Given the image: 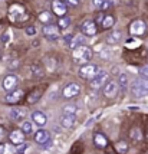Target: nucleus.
I'll use <instances>...</instances> for the list:
<instances>
[{
  "label": "nucleus",
  "instance_id": "nucleus-7",
  "mask_svg": "<svg viewBox=\"0 0 148 154\" xmlns=\"http://www.w3.org/2000/svg\"><path fill=\"white\" fill-rule=\"evenodd\" d=\"M79 92H81V87H79V84H76V82H69L66 87L63 88L62 95H63L66 100H71V98L78 97Z\"/></svg>",
  "mask_w": 148,
  "mask_h": 154
},
{
  "label": "nucleus",
  "instance_id": "nucleus-5",
  "mask_svg": "<svg viewBox=\"0 0 148 154\" xmlns=\"http://www.w3.org/2000/svg\"><path fill=\"white\" fill-rule=\"evenodd\" d=\"M42 32L45 35V38L49 40H56V39H59V36H61V29L56 26V25H52V23L45 25L43 29H42Z\"/></svg>",
  "mask_w": 148,
  "mask_h": 154
},
{
  "label": "nucleus",
  "instance_id": "nucleus-21",
  "mask_svg": "<svg viewBox=\"0 0 148 154\" xmlns=\"http://www.w3.org/2000/svg\"><path fill=\"white\" fill-rule=\"evenodd\" d=\"M17 150L14 148V144L12 143H2L0 144V154H16Z\"/></svg>",
  "mask_w": 148,
  "mask_h": 154
},
{
  "label": "nucleus",
  "instance_id": "nucleus-23",
  "mask_svg": "<svg viewBox=\"0 0 148 154\" xmlns=\"http://www.w3.org/2000/svg\"><path fill=\"white\" fill-rule=\"evenodd\" d=\"M85 35H76V36H74L72 38V40H71V49H75V48L78 46H82L83 45V42H85V38H83Z\"/></svg>",
  "mask_w": 148,
  "mask_h": 154
},
{
  "label": "nucleus",
  "instance_id": "nucleus-4",
  "mask_svg": "<svg viewBox=\"0 0 148 154\" xmlns=\"http://www.w3.org/2000/svg\"><path fill=\"white\" fill-rule=\"evenodd\" d=\"M145 32H147V23L144 20L137 19L129 25V33L132 36H142L145 35Z\"/></svg>",
  "mask_w": 148,
  "mask_h": 154
},
{
  "label": "nucleus",
  "instance_id": "nucleus-1",
  "mask_svg": "<svg viewBox=\"0 0 148 154\" xmlns=\"http://www.w3.org/2000/svg\"><path fill=\"white\" fill-rule=\"evenodd\" d=\"M91 58H92V51L86 45L78 46L72 51V60L76 65H81V66L82 65H86L88 62L91 60Z\"/></svg>",
  "mask_w": 148,
  "mask_h": 154
},
{
  "label": "nucleus",
  "instance_id": "nucleus-26",
  "mask_svg": "<svg viewBox=\"0 0 148 154\" xmlns=\"http://www.w3.org/2000/svg\"><path fill=\"white\" fill-rule=\"evenodd\" d=\"M58 26H59V29H62V30L68 29V27L71 26V17H69V16H63V17H59Z\"/></svg>",
  "mask_w": 148,
  "mask_h": 154
},
{
  "label": "nucleus",
  "instance_id": "nucleus-14",
  "mask_svg": "<svg viewBox=\"0 0 148 154\" xmlns=\"http://www.w3.org/2000/svg\"><path fill=\"white\" fill-rule=\"evenodd\" d=\"M26 108H20V107H14L10 109V118L13 121H22L26 118Z\"/></svg>",
  "mask_w": 148,
  "mask_h": 154
},
{
  "label": "nucleus",
  "instance_id": "nucleus-24",
  "mask_svg": "<svg viewBox=\"0 0 148 154\" xmlns=\"http://www.w3.org/2000/svg\"><path fill=\"white\" fill-rule=\"evenodd\" d=\"M129 137H131V140L132 141L140 143V141H142V131L138 127H134L132 130H131V133H129Z\"/></svg>",
  "mask_w": 148,
  "mask_h": 154
},
{
  "label": "nucleus",
  "instance_id": "nucleus-28",
  "mask_svg": "<svg viewBox=\"0 0 148 154\" xmlns=\"http://www.w3.org/2000/svg\"><path fill=\"white\" fill-rule=\"evenodd\" d=\"M118 85L122 88V89H125L127 88V85H128V75L127 74H121L119 76H118Z\"/></svg>",
  "mask_w": 148,
  "mask_h": 154
},
{
  "label": "nucleus",
  "instance_id": "nucleus-16",
  "mask_svg": "<svg viewBox=\"0 0 148 154\" xmlns=\"http://www.w3.org/2000/svg\"><path fill=\"white\" fill-rule=\"evenodd\" d=\"M23 94H25V92H23L22 89L10 91V92L6 95V102H9V104H17V102L23 98Z\"/></svg>",
  "mask_w": 148,
  "mask_h": 154
},
{
  "label": "nucleus",
  "instance_id": "nucleus-13",
  "mask_svg": "<svg viewBox=\"0 0 148 154\" xmlns=\"http://www.w3.org/2000/svg\"><path fill=\"white\" fill-rule=\"evenodd\" d=\"M35 141H36V144H39V146H46L47 143L50 141V134H49V131H46V130H39V131H36V134H35Z\"/></svg>",
  "mask_w": 148,
  "mask_h": 154
},
{
  "label": "nucleus",
  "instance_id": "nucleus-22",
  "mask_svg": "<svg viewBox=\"0 0 148 154\" xmlns=\"http://www.w3.org/2000/svg\"><path fill=\"white\" fill-rule=\"evenodd\" d=\"M115 25V17L114 16H111V14H107V16H104L101 20V26L104 30H108V29H111V27Z\"/></svg>",
  "mask_w": 148,
  "mask_h": 154
},
{
  "label": "nucleus",
  "instance_id": "nucleus-35",
  "mask_svg": "<svg viewBox=\"0 0 148 154\" xmlns=\"http://www.w3.org/2000/svg\"><path fill=\"white\" fill-rule=\"evenodd\" d=\"M141 75H144V76H147L148 78V65H145V66L141 69Z\"/></svg>",
  "mask_w": 148,
  "mask_h": 154
},
{
  "label": "nucleus",
  "instance_id": "nucleus-17",
  "mask_svg": "<svg viewBox=\"0 0 148 154\" xmlns=\"http://www.w3.org/2000/svg\"><path fill=\"white\" fill-rule=\"evenodd\" d=\"M61 125L63 128H74L76 125V117L74 114H63L61 118Z\"/></svg>",
  "mask_w": 148,
  "mask_h": 154
},
{
  "label": "nucleus",
  "instance_id": "nucleus-36",
  "mask_svg": "<svg viewBox=\"0 0 148 154\" xmlns=\"http://www.w3.org/2000/svg\"><path fill=\"white\" fill-rule=\"evenodd\" d=\"M5 135H6V131H5V128L0 127V140H3V138H5Z\"/></svg>",
  "mask_w": 148,
  "mask_h": 154
},
{
  "label": "nucleus",
  "instance_id": "nucleus-34",
  "mask_svg": "<svg viewBox=\"0 0 148 154\" xmlns=\"http://www.w3.org/2000/svg\"><path fill=\"white\" fill-rule=\"evenodd\" d=\"M66 3L69 5V6L72 7H76L78 5H79V0H66Z\"/></svg>",
  "mask_w": 148,
  "mask_h": 154
},
{
  "label": "nucleus",
  "instance_id": "nucleus-11",
  "mask_svg": "<svg viewBox=\"0 0 148 154\" xmlns=\"http://www.w3.org/2000/svg\"><path fill=\"white\" fill-rule=\"evenodd\" d=\"M118 89H119V85L118 82L115 81H108L107 84L104 85V94L107 95L108 98H114L118 94Z\"/></svg>",
  "mask_w": 148,
  "mask_h": 154
},
{
  "label": "nucleus",
  "instance_id": "nucleus-25",
  "mask_svg": "<svg viewBox=\"0 0 148 154\" xmlns=\"http://www.w3.org/2000/svg\"><path fill=\"white\" fill-rule=\"evenodd\" d=\"M115 148H116V151L119 154H127L128 153V143L124 140L116 141V143H115Z\"/></svg>",
  "mask_w": 148,
  "mask_h": 154
},
{
  "label": "nucleus",
  "instance_id": "nucleus-18",
  "mask_svg": "<svg viewBox=\"0 0 148 154\" xmlns=\"http://www.w3.org/2000/svg\"><path fill=\"white\" fill-rule=\"evenodd\" d=\"M32 121H33L36 125H39V127H43L45 124H46V121H47V118H46V115L43 114L42 111H35V112H32Z\"/></svg>",
  "mask_w": 148,
  "mask_h": 154
},
{
  "label": "nucleus",
  "instance_id": "nucleus-27",
  "mask_svg": "<svg viewBox=\"0 0 148 154\" xmlns=\"http://www.w3.org/2000/svg\"><path fill=\"white\" fill-rule=\"evenodd\" d=\"M52 14L49 13V12H42L41 14H39V20H41L42 23H45V25H47V23H50L52 22Z\"/></svg>",
  "mask_w": 148,
  "mask_h": 154
},
{
  "label": "nucleus",
  "instance_id": "nucleus-29",
  "mask_svg": "<svg viewBox=\"0 0 148 154\" xmlns=\"http://www.w3.org/2000/svg\"><path fill=\"white\" fill-rule=\"evenodd\" d=\"M41 91H39V89H38V91H33V92H32V94L29 95V97H27V102H29V104H35V102H36V101L39 100V98H41Z\"/></svg>",
  "mask_w": 148,
  "mask_h": 154
},
{
  "label": "nucleus",
  "instance_id": "nucleus-6",
  "mask_svg": "<svg viewBox=\"0 0 148 154\" xmlns=\"http://www.w3.org/2000/svg\"><path fill=\"white\" fill-rule=\"evenodd\" d=\"M107 82H108V72L99 69V71L96 72V75L91 79V87L94 88V89H98V88L104 87Z\"/></svg>",
  "mask_w": 148,
  "mask_h": 154
},
{
  "label": "nucleus",
  "instance_id": "nucleus-15",
  "mask_svg": "<svg viewBox=\"0 0 148 154\" xmlns=\"http://www.w3.org/2000/svg\"><path fill=\"white\" fill-rule=\"evenodd\" d=\"M9 138L12 141V144H16V146H20L25 143V133L20 131V130H13L10 134H9Z\"/></svg>",
  "mask_w": 148,
  "mask_h": 154
},
{
  "label": "nucleus",
  "instance_id": "nucleus-19",
  "mask_svg": "<svg viewBox=\"0 0 148 154\" xmlns=\"http://www.w3.org/2000/svg\"><path fill=\"white\" fill-rule=\"evenodd\" d=\"M122 39V32L121 30H114L107 36V43L108 45H116L119 43Z\"/></svg>",
  "mask_w": 148,
  "mask_h": 154
},
{
  "label": "nucleus",
  "instance_id": "nucleus-32",
  "mask_svg": "<svg viewBox=\"0 0 148 154\" xmlns=\"http://www.w3.org/2000/svg\"><path fill=\"white\" fill-rule=\"evenodd\" d=\"M105 3V0H92V6L94 9H102V5Z\"/></svg>",
  "mask_w": 148,
  "mask_h": 154
},
{
  "label": "nucleus",
  "instance_id": "nucleus-30",
  "mask_svg": "<svg viewBox=\"0 0 148 154\" xmlns=\"http://www.w3.org/2000/svg\"><path fill=\"white\" fill-rule=\"evenodd\" d=\"M22 131H23L25 134H30V133L33 131V125H32V122H29V121H23V122H22Z\"/></svg>",
  "mask_w": 148,
  "mask_h": 154
},
{
  "label": "nucleus",
  "instance_id": "nucleus-3",
  "mask_svg": "<svg viewBox=\"0 0 148 154\" xmlns=\"http://www.w3.org/2000/svg\"><path fill=\"white\" fill-rule=\"evenodd\" d=\"M9 13H10V20H13V22H22V20H26L29 17L27 13L25 12V9L22 6H19V5L10 6Z\"/></svg>",
  "mask_w": 148,
  "mask_h": 154
},
{
  "label": "nucleus",
  "instance_id": "nucleus-33",
  "mask_svg": "<svg viewBox=\"0 0 148 154\" xmlns=\"http://www.w3.org/2000/svg\"><path fill=\"white\" fill-rule=\"evenodd\" d=\"M25 32H26L27 36H35V35H36V27L35 26H27Z\"/></svg>",
  "mask_w": 148,
  "mask_h": 154
},
{
  "label": "nucleus",
  "instance_id": "nucleus-31",
  "mask_svg": "<svg viewBox=\"0 0 148 154\" xmlns=\"http://www.w3.org/2000/svg\"><path fill=\"white\" fill-rule=\"evenodd\" d=\"M63 112H65V114H74L75 115L78 112V107L74 105V104H68V105L63 107Z\"/></svg>",
  "mask_w": 148,
  "mask_h": 154
},
{
  "label": "nucleus",
  "instance_id": "nucleus-2",
  "mask_svg": "<svg viewBox=\"0 0 148 154\" xmlns=\"http://www.w3.org/2000/svg\"><path fill=\"white\" fill-rule=\"evenodd\" d=\"M131 91H132V95L137 97V98H144L148 95V78L147 76H138L137 79L134 81L132 87H131Z\"/></svg>",
  "mask_w": 148,
  "mask_h": 154
},
{
  "label": "nucleus",
  "instance_id": "nucleus-20",
  "mask_svg": "<svg viewBox=\"0 0 148 154\" xmlns=\"http://www.w3.org/2000/svg\"><path fill=\"white\" fill-rule=\"evenodd\" d=\"M94 144L98 148H105L108 146V140L107 137L104 134H99V133H96L94 135Z\"/></svg>",
  "mask_w": 148,
  "mask_h": 154
},
{
  "label": "nucleus",
  "instance_id": "nucleus-9",
  "mask_svg": "<svg viewBox=\"0 0 148 154\" xmlns=\"http://www.w3.org/2000/svg\"><path fill=\"white\" fill-rule=\"evenodd\" d=\"M81 30L85 36H94L98 32V27H96V22L94 20H85L81 25Z\"/></svg>",
  "mask_w": 148,
  "mask_h": 154
},
{
  "label": "nucleus",
  "instance_id": "nucleus-10",
  "mask_svg": "<svg viewBox=\"0 0 148 154\" xmlns=\"http://www.w3.org/2000/svg\"><path fill=\"white\" fill-rule=\"evenodd\" d=\"M17 84H19L17 76L13 74H10V75H7V76H5V79H3V89L7 91V92L14 91V89L17 88Z\"/></svg>",
  "mask_w": 148,
  "mask_h": 154
},
{
  "label": "nucleus",
  "instance_id": "nucleus-12",
  "mask_svg": "<svg viewBox=\"0 0 148 154\" xmlns=\"http://www.w3.org/2000/svg\"><path fill=\"white\" fill-rule=\"evenodd\" d=\"M52 10H53V13L58 17H63V16H66L68 7L62 0H53L52 2Z\"/></svg>",
  "mask_w": 148,
  "mask_h": 154
},
{
  "label": "nucleus",
  "instance_id": "nucleus-8",
  "mask_svg": "<svg viewBox=\"0 0 148 154\" xmlns=\"http://www.w3.org/2000/svg\"><path fill=\"white\" fill-rule=\"evenodd\" d=\"M98 71H99V69H98L96 65L86 63V65H82L81 66V69H79V76L83 78V79H92Z\"/></svg>",
  "mask_w": 148,
  "mask_h": 154
}]
</instances>
